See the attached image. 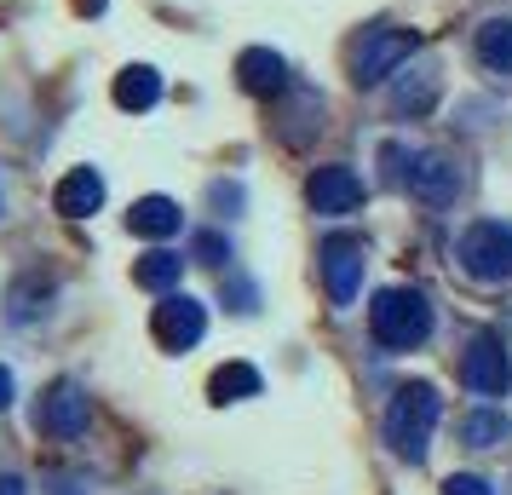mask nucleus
Segmentation results:
<instances>
[{
    "label": "nucleus",
    "mask_w": 512,
    "mask_h": 495,
    "mask_svg": "<svg viewBox=\"0 0 512 495\" xmlns=\"http://www.w3.org/2000/svg\"><path fill=\"white\" fill-rule=\"evenodd\" d=\"M461 380L478 392V398H501V392L512 386V357H507V346H501L495 334L472 340V346H466V357H461Z\"/></svg>",
    "instance_id": "obj_8"
},
{
    "label": "nucleus",
    "mask_w": 512,
    "mask_h": 495,
    "mask_svg": "<svg viewBox=\"0 0 512 495\" xmlns=\"http://www.w3.org/2000/svg\"><path fill=\"white\" fill-rule=\"evenodd\" d=\"M369 334L386 352H415V346H426V334H432V306H426V294H420V288H386V294H374Z\"/></svg>",
    "instance_id": "obj_3"
},
{
    "label": "nucleus",
    "mask_w": 512,
    "mask_h": 495,
    "mask_svg": "<svg viewBox=\"0 0 512 495\" xmlns=\"http://www.w3.org/2000/svg\"><path fill=\"white\" fill-rule=\"evenodd\" d=\"M52 208L64 213V219H87V213L104 208V179H98V167H70L58 190H52Z\"/></svg>",
    "instance_id": "obj_11"
},
{
    "label": "nucleus",
    "mask_w": 512,
    "mask_h": 495,
    "mask_svg": "<svg viewBox=\"0 0 512 495\" xmlns=\"http://www.w3.org/2000/svg\"><path fill=\"white\" fill-rule=\"evenodd\" d=\"M150 334L162 340L167 352H190L208 334V311H202V300H190V294H162V306L150 311Z\"/></svg>",
    "instance_id": "obj_7"
},
{
    "label": "nucleus",
    "mask_w": 512,
    "mask_h": 495,
    "mask_svg": "<svg viewBox=\"0 0 512 495\" xmlns=\"http://www.w3.org/2000/svg\"><path fill=\"white\" fill-rule=\"evenodd\" d=\"M0 495H24V484L18 478H0Z\"/></svg>",
    "instance_id": "obj_23"
},
{
    "label": "nucleus",
    "mask_w": 512,
    "mask_h": 495,
    "mask_svg": "<svg viewBox=\"0 0 512 495\" xmlns=\"http://www.w3.org/2000/svg\"><path fill=\"white\" fill-rule=\"evenodd\" d=\"M236 81H242V87H248L254 98L282 93V87H288V64H282L271 47H248L242 58H236Z\"/></svg>",
    "instance_id": "obj_12"
},
{
    "label": "nucleus",
    "mask_w": 512,
    "mask_h": 495,
    "mask_svg": "<svg viewBox=\"0 0 512 495\" xmlns=\"http://www.w3.org/2000/svg\"><path fill=\"white\" fill-rule=\"evenodd\" d=\"M438 415H443V398L438 386H426V380H409V386H397V398L386 403V444L403 455V461H426V449H432V432H438Z\"/></svg>",
    "instance_id": "obj_1"
},
{
    "label": "nucleus",
    "mask_w": 512,
    "mask_h": 495,
    "mask_svg": "<svg viewBox=\"0 0 512 495\" xmlns=\"http://www.w3.org/2000/svg\"><path fill=\"white\" fill-rule=\"evenodd\" d=\"M179 271H185V260L167 254V248H156V254H144V260L133 265V283L150 288V294H167V288H179Z\"/></svg>",
    "instance_id": "obj_17"
},
{
    "label": "nucleus",
    "mask_w": 512,
    "mask_h": 495,
    "mask_svg": "<svg viewBox=\"0 0 512 495\" xmlns=\"http://www.w3.org/2000/svg\"><path fill=\"white\" fill-rule=\"evenodd\" d=\"M317 265H323V288H328V300L346 311L351 300H357V288H363V265H369V254H363V236H346V231H334L317 248Z\"/></svg>",
    "instance_id": "obj_6"
},
{
    "label": "nucleus",
    "mask_w": 512,
    "mask_h": 495,
    "mask_svg": "<svg viewBox=\"0 0 512 495\" xmlns=\"http://www.w3.org/2000/svg\"><path fill=\"white\" fill-rule=\"evenodd\" d=\"M380 156H386V162H392V179L403 190H409V196H415V202H426V208H449V202H455V196H461V162H449V156H438V150H409V144H386V150H380Z\"/></svg>",
    "instance_id": "obj_2"
},
{
    "label": "nucleus",
    "mask_w": 512,
    "mask_h": 495,
    "mask_svg": "<svg viewBox=\"0 0 512 495\" xmlns=\"http://www.w3.org/2000/svg\"><path fill=\"white\" fill-rule=\"evenodd\" d=\"M311 127L323 133V98H317V93H294V110L282 116V139L305 144V139H311Z\"/></svg>",
    "instance_id": "obj_18"
},
{
    "label": "nucleus",
    "mask_w": 512,
    "mask_h": 495,
    "mask_svg": "<svg viewBox=\"0 0 512 495\" xmlns=\"http://www.w3.org/2000/svg\"><path fill=\"white\" fill-rule=\"evenodd\" d=\"M432 98H438V75L415 70V81H403V87L392 93V104L403 110V116H426V110H432Z\"/></svg>",
    "instance_id": "obj_20"
},
{
    "label": "nucleus",
    "mask_w": 512,
    "mask_h": 495,
    "mask_svg": "<svg viewBox=\"0 0 512 495\" xmlns=\"http://www.w3.org/2000/svg\"><path fill=\"white\" fill-rule=\"evenodd\" d=\"M179 225H185V213H179V202H167V196H144V202H133V213H127V231L150 236V242L179 236Z\"/></svg>",
    "instance_id": "obj_13"
},
{
    "label": "nucleus",
    "mask_w": 512,
    "mask_h": 495,
    "mask_svg": "<svg viewBox=\"0 0 512 495\" xmlns=\"http://www.w3.org/2000/svg\"><path fill=\"white\" fill-rule=\"evenodd\" d=\"M259 369L254 363H225V369H213V380H208V392H213V403H242V398H259Z\"/></svg>",
    "instance_id": "obj_16"
},
{
    "label": "nucleus",
    "mask_w": 512,
    "mask_h": 495,
    "mask_svg": "<svg viewBox=\"0 0 512 495\" xmlns=\"http://www.w3.org/2000/svg\"><path fill=\"white\" fill-rule=\"evenodd\" d=\"M455 260L472 283H512V231L507 225H495V219H478L472 231L461 236V248H455Z\"/></svg>",
    "instance_id": "obj_5"
},
{
    "label": "nucleus",
    "mask_w": 512,
    "mask_h": 495,
    "mask_svg": "<svg viewBox=\"0 0 512 495\" xmlns=\"http://www.w3.org/2000/svg\"><path fill=\"white\" fill-rule=\"evenodd\" d=\"M12 403V369H0V409Z\"/></svg>",
    "instance_id": "obj_22"
},
{
    "label": "nucleus",
    "mask_w": 512,
    "mask_h": 495,
    "mask_svg": "<svg viewBox=\"0 0 512 495\" xmlns=\"http://www.w3.org/2000/svg\"><path fill=\"white\" fill-rule=\"evenodd\" d=\"M305 202H311V213H357L363 208V179L351 173L346 162H328L311 173V185H305Z\"/></svg>",
    "instance_id": "obj_9"
},
{
    "label": "nucleus",
    "mask_w": 512,
    "mask_h": 495,
    "mask_svg": "<svg viewBox=\"0 0 512 495\" xmlns=\"http://www.w3.org/2000/svg\"><path fill=\"white\" fill-rule=\"evenodd\" d=\"M162 98V75L150 70V64H133V70L116 75V104L121 110H150Z\"/></svg>",
    "instance_id": "obj_15"
},
{
    "label": "nucleus",
    "mask_w": 512,
    "mask_h": 495,
    "mask_svg": "<svg viewBox=\"0 0 512 495\" xmlns=\"http://www.w3.org/2000/svg\"><path fill=\"white\" fill-rule=\"evenodd\" d=\"M35 426H41L47 438H81V432H87V392H81L75 380H52Z\"/></svg>",
    "instance_id": "obj_10"
},
{
    "label": "nucleus",
    "mask_w": 512,
    "mask_h": 495,
    "mask_svg": "<svg viewBox=\"0 0 512 495\" xmlns=\"http://www.w3.org/2000/svg\"><path fill=\"white\" fill-rule=\"evenodd\" d=\"M478 64L489 75H512V18H489L478 29Z\"/></svg>",
    "instance_id": "obj_14"
},
{
    "label": "nucleus",
    "mask_w": 512,
    "mask_h": 495,
    "mask_svg": "<svg viewBox=\"0 0 512 495\" xmlns=\"http://www.w3.org/2000/svg\"><path fill=\"white\" fill-rule=\"evenodd\" d=\"M461 438L472 449H501L507 444V415H501V409H472L461 421Z\"/></svg>",
    "instance_id": "obj_19"
},
{
    "label": "nucleus",
    "mask_w": 512,
    "mask_h": 495,
    "mask_svg": "<svg viewBox=\"0 0 512 495\" xmlns=\"http://www.w3.org/2000/svg\"><path fill=\"white\" fill-rule=\"evenodd\" d=\"M415 47H420L415 29H392V24L363 29L357 47H351V81H357V87H380L386 75H397L403 64H409Z\"/></svg>",
    "instance_id": "obj_4"
},
{
    "label": "nucleus",
    "mask_w": 512,
    "mask_h": 495,
    "mask_svg": "<svg viewBox=\"0 0 512 495\" xmlns=\"http://www.w3.org/2000/svg\"><path fill=\"white\" fill-rule=\"evenodd\" d=\"M443 495H495L484 478H472V472H455V478H443Z\"/></svg>",
    "instance_id": "obj_21"
}]
</instances>
